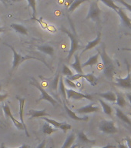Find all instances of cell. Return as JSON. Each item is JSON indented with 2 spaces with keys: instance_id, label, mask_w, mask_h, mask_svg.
Here are the masks:
<instances>
[{
  "instance_id": "6da1fadb",
  "label": "cell",
  "mask_w": 131,
  "mask_h": 148,
  "mask_svg": "<svg viewBox=\"0 0 131 148\" xmlns=\"http://www.w3.org/2000/svg\"><path fill=\"white\" fill-rule=\"evenodd\" d=\"M101 52L98 51L99 53V56H101L102 62L104 65V73L106 76V78L110 81H113L114 79V75L116 73L115 66L113 64V61L109 56L106 51L105 46H102Z\"/></svg>"
},
{
  "instance_id": "7a4b0ae2",
  "label": "cell",
  "mask_w": 131,
  "mask_h": 148,
  "mask_svg": "<svg viewBox=\"0 0 131 148\" xmlns=\"http://www.w3.org/2000/svg\"><path fill=\"white\" fill-rule=\"evenodd\" d=\"M3 44L5 45L6 46H8V47H9V48L12 49V54H13V61H12V71L15 70V69H16V68H17V67H18L22 63V62L29 60H38V61H39V62H43L44 64H46V66H47L49 68V65L45 62V60H41V59H39V58L38 57H35V56H29V55L22 56L21 54L17 53L16 49H15V48L12 47L11 45H9V44L6 43V42H3Z\"/></svg>"
},
{
  "instance_id": "3957f363",
  "label": "cell",
  "mask_w": 131,
  "mask_h": 148,
  "mask_svg": "<svg viewBox=\"0 0 131 148\" xmlns=\"http://www.w3.org/2000/svg\"><path fill=\"white\" fill-rule=\"evenodd\" d=\"M60 30L63 32L64 33L68 35V36L69 37L70 39V41H71V46H70V49H69V55H68V57H67V60L68 61L71 60V57L75 54V52L78 50V49L80 47V44H79V40L78 38H77V36L76 34V32H71L69 30L66 29L64 28H62L60 29Z\"/></svg>"
},
{
  "instance_id": "277c9868",
  "label": "cell",
  "mask_w": 131,
  "mask_h": 148,
  "mask_svg": "<svg viewBox=\"0 0 131 148\" xmlns=\"http://www.w3.org/2000/svg\"><path fill=\"white\" fill-rule=\"evenodd\" d=\"M101 9H99L98 1H93L90 5V9L88 12L87 16L86 19H91L95 23H99L100 21V15H101Z\"/></svg>"
},
{
  "instance_id": "5b68a950",
  "label": "cell",
  "mask_w": 131,
  "mask_h": 148,
  "mask_svg": "<svg viewBox=\"0 0 131 148\" xmlns=\"http://www.w3.org/2000/svg\"><path fill=\"white\" fill-rule=\"evenodd\" d=\"M31 80L32 81L30 82V84L32 86H34L35 87H36L37 89L40 91V92H41V97H40V98H39L36 102H39V101H41V100H46V101L49 102V103H50L52 105H53V106L57 105L58 104L57 101H56V99H54L52 96H50V95L49 94L48 92H46L43 88L42 87V86L39 84V82H38L36 79L32 78L31 79Z\"/></svg>"
},
{
  "instance_id": "8992f818",
  "label": "cell",
  "mask_w": 131,
  "mask_h": 148,
  "mask_svg": "<svg viewBox=\"0 0 131 148\" xmlns=\"http://www.w3.org/2000/svg\"><path fill=\"white\" fill-rule=\"evenodd\" d=\"M99 130L106 134H114L118 132L117 127L113 120H104L99 123Z\"/></svg>"
},
{
  "instance_id": "52a82bcc",
  "label": "cell",
  "mask_w": 131,
  "mask_h": 148,
  "mask_svg": "<svg viewBox=\"0 0 131 148\" xmlns=\"http://www.w3.org/2000/svg\"><path fill=\"white\" fill-rule=\"evenodd\" d=\"M127 63V76L125 78H115V86L118 87L123 89H131V78H130V66L128 62Z\"/></svg>"
},
{
  "instance_id": "ba28073f",
  "label": "cell",
  "mask_w": 131,
  "mask_h": 148,
  "mask_svg": "<svg viewBox=\"0 0 131 148\" xmlns=\"http://www.w3.org/2000/svg\"><path fill=\"white\" fill-rule=\"evenodd\" d=\"M66 92H67V99H76V100H79V99H86L89 100H93V98L91 95L89 94H83L80 92H77L76 90H73V89H66Z\"/></svg>"
},
{
  "instance_id": "9c48e42d",
  "label": "cell",
  "mask_w": 131,
  "mask_h": 148,
  "mask_svg": "<svg viewBox=\"0 0 131 148\" xmlns=\"http://www.w3.org/2000/svg\"><path fill=\"white\" fill-rule=\"evenodd\" d=\"M2 109H3V111H4L5 115L7 117H9L11 119L12 121L13 122L14 125H15V127H16L17 129L19 130H25L23 123H22L19 120H16V118L13 116V115L12 114L11 110H10V108H9V106L8 104H3V105H2Z\"/></svg>"
},
{
  "instance_id": "30bf717a",
  "label": "cell",
  "mask_w": 131,
  "mask_h": 148,
  "mask_svg": "<svg viewBox=\"0 0 131 148\" xmlns=\"http://www.w3.org/2000/svg\"><path fill=\"white\" fill-rule=\"evenodd\" d=\"M117 14L120 16L121 24L123 25H124L126 28L131 30V19L128 17L127 13L125 12L124 9H123V8L119 7V9L117 10Z\"/></svg>"
},
{
  "instance_id": "8fae6325",
  "label": "cell",
  "mask_w": 131,
  "mask_h": 148,
  "mask_svg": "<svg viewBox=\"0 0 131 148\" xmlns=\"http://www.w3.org/2000/svg\"><path fill=\"white\" fill-rule=\"evenodd\" d=\"M99 111V107L93 106V104L90 103L85 106H83L81 108L76 109V113L78 114H87V113H97Z\"/></svg>"
},
{
  "instance_id": "7c38bea8",
  "label": "cell",
  "mask_w": 131,
  "mask_h": 148,
  "mask_svg": "<svg viewBox=\"0 0 131 148\" xmlns=\"http://www.w3.org/2000/svg\"><path fill=\"white\" fill-rule=\"evenodd\" d=\"M116 110V116L122 121L123 123L127 125V127L131 128V120L129 118V116L126 115L119 107H115Z\"/></svg>"
},
{
  "instance_id": "4fadbf2b",
  "label": "cell",
  "mask_w": 131,
  "mask_h": 148,
  "mask_svg": "<svg viewBox=\"0 0 131 148\" xmlns=\"http://www.w3.org/2000/svg\"><path fill=\"white\" fill-rule=\"evenodd\" d=\"M19 102V121H20L22 123H23V127H24V129H25V133L26 134V136H29V134L28 133L27 128H26V126H25V123H24V120H23V110H24V105H25V99L24 98H18Z\"/></svg>"
},
{
  "instance_id": "5bb4252c",
  "label": "cell",
  "mask_w": 131,
  "mask_h": 148,
  "mask_svg": "<svg viewBox=\"0 0 131 148\" xmlns=\"http://www.w3.org/2000/svg\"><path fill=\"white\" fill-rule=\"evenodd\" d=\"M63 105H64V108L65 110L67 112V113L68 114L69 117L73 119L74 120H77V121H87L89 120V117H88L87 116H83V117H79L77 116L76 115V113L73 112V111H72L70 109H69V107L67 106V103H66V102L63 101Z\"/></svg>"
},
{
  "instance_id": "9a60e30c",
  "label": "cell",
  "mask_w": 131,
  "mask_h": 148,
  "mask_svg": "<svg viewBox=\"0 0 131 148\" xmlns=\"http://www.w3.org/2000/svg\"><path fill=\"white\" fill-rule=\"evenodd\" d=\"M100 42H101V33L100 32H98V35H97V38L95 39H93V41H90L87 43V45L86 46V47L84 48L83 51H82V53H83L86 52L87 50H90V49H92L93 48H94L95 46H97L98 44L100 43Z\"/></svg>"
},
{
  "instance_id": "2e32d148",
  "label": "cell",
  "mask_w": 131,
  "mask_h": 148,
  "mask_svg": "<svg viewBox=\"0 0 131 148\" xmlns=\"http://www.w3.org/2000/svg\"><path fill=\"white\" fill-rule=\"evenodd\" d=\"M29 115L31 118H41L43 116H50V114L46 112V110H30L29 111Z\"/></svg>"
},
{
  "instance_id": "e0dca14e",
  "label": "cell",
  "mask_w": 131,
  "mask_h": 148,
  "mask_svg": "<svg viewBox=\"0 0 131 148\" xmlns=\"http://www.w3.org/2000/svg\"><path fill=\"white\" fill-rule=\"evenodd\" d=\"M74 57H75V62H74L73 63H71V64H70V66L76 72V73L83 74V67H82V65H81L80 56H79L77 54H75Z\"/></svg>"
},
{
  "instance_id": "ac0fdd59",
  "label": "cell",
  "mask_w": 131,
  "mask_h": 148,
  "mask_svg": "<svg viewBox=\"0 0 131 148\" xmlns=\"http://www.w3.org/2000/svg\"><path fill=\"white\" fill-rule=\"evenodd\" d=\"M97 95L99 97L104 98V99L108 100V101H110L112 103H114L116 102V99H117V97H116V93H114L112 91H108V92H99V93H97Z\"/></svg>"
},
{
  "instance_id": "d6986e66",
  "label": "cell",
  "mask_w": 131,
  "mask_h": 148,
  "mask_svg": "<svg viewBox=\"0 0 131 148\" xmlns=\"http://www.w3.org/2000/svg\"><path fill=\"white\" fill-rule=\"evenodd\" d=\"M36 46L37 49L42 53H45V54H47V55H49L51 56H53V54H54V49L53 47H52L51 46H49V45H42V46Z\"/></svg>"
},
{
  "instance_id": "ffe728a7",
  "label": "cell",
  "mask_w": 131,
  "mask_h": 148,
  "mask_svg": "<svg viewBox=\"0 0 131 148\" xmlns=\"http://www.w3.org/2000/svg\"><path fill=\"white\" fill-rule=\"evenodd\" d=\"M10 26H11L16 32H18V33H20V34L22 35H25V36H27L28 35V29L24 26V25H22V24H19V23H12Z\"/></svg>"
},
{
  "instance_id": "44dd1931",
  "label": "cell",
  "mask_w": 131,
  "mask_h": 148,
  "mask_svg": "<svg viewBox=\"0 0 131 148\" xmlns=\"http://www.w3.org/2000/svg\"><path fill=\"white\" fill-rule=\"evenodd\" d=\"M81 78L85 79L89 83H90L93 86H95L98 83V78H97L93 73L82 74L81 75Z\"/></svg>"
},
{
  "instance_id": "7402d4cb",
  "label": "cell",
  "mask_w": 131,
  "mask_h": 148,
  "mask_svg": "<svg viewBox=\"0 0 131 148\" xmlns=\"http://www.w3.org/2000/svg\"><path fill=\"white\" fill-rule=\"evenodd\" d=\"M78 138L79 140L83 143H86V144H95L96 143V140H90V139L88 138L87 136L83 132V130L79 132Z\"/></svg>"
},
{
  "instance_id": "603a6c76",
  "label": "cell",
  "mask_w": 131,
  "mask_h": 148,
  "mask_svg": "<svg viewBox=\"0 0 131 148\" xmlns=\"http://www.w3.org/2000/svg\"><path fill=\"white\" fill-rule=\"evenodd\" d=\"M99 52H98L97 54H95L94 56H92L91 57L89 58V60H88L86 62H85L83 65H82V67L87 66H94V65L97 64V62H98V60H99Z\"/></svg>"
},
{
  "instance_id": "cb8c5ba5",
  "label": "cell",
  "mask_w": 131,
  "mask_h": 148,
  "mask_svg": "<svg viewBox=\"0 0 131 148\" xmlns=\"http://www.w3.org/2000/svg\"><path fill=\"white\" fill-rule=\"evenodd\" d=\"M99 102L100 105H101L102 108H103L104 113H106V115L110 116H111L112 113H113V109H112V107L108 103H106V102L104 101L102 99H99Z\"/></svg>"
},
{
  "instance_id": "d4e9b609",
  "label": "cell",
  "mask_w": 131,
  "mask_h": 148,
  "mask_svg": "<svg viewBox=\"0 0 131 148\" xmlns=\"http://www.w3.org/2000/svg\"><path fill=\"white\" fill-rule=\"evenodd\" d=\"M76 140V135L74 133H71L69 136H67V139L64 142V144L62 145L61 148H69L73 145V143Z\"/></svg>"
},
{
  "instance_id": "484cf974",
  "label": "cell",
  "mask_w": 131,
  "mask_h": 148,
  "mask_svg": "<svg viewBox=\"0 0 131 148\" xmlns=\"http://www.w3.org/2000/svg\"><path fill=\"white\" fill-rule=\"evenodd\" d=\"M59 87H60V93H61L62 98H63V101H65L66 103H68V101H67V92H66V88H65L64 85V80H63V78H62V77H60Z\"/></svg>"
},
{
  "instance_id": "4316f807",
  "label": "cell",
  "mask_w": 131,
  "mask_h": 148,
  "mask_svg": "<svg viewBox=\"0 0 131 148\" xmlns=\"http://www.w3.org/2000/svg\"><path fill=\"white\" fill-rule=\"evenodd\" d=\"M86 1H88V0H74L73 2H72V4L69 5V8H68V10H69V12L70 13H72V12H73L75 11L82 3L86 2Z\"/></svg>"
},
{
  "instance_id": "83f0119b",
  "label": "cell",
  "mask_w": 131,
  "mask_h": 148,
  "mask_svg": "<svg viewBox=\"0 0 131 148\" xmlns=\"http://www.w3.org/2000/svg\"><path fill=\"white\" fill-rule=\"evenodd\" d=\"M116 97H117V105L120 107H124L127 105V101L124 99V97H123L122 94H120V92H116Z\"/></svg>"
},
{
  "instance_id": "f1b7e54d",
  "label": "cell",
  "mask_w": 131,
  "mask_h": 148,
  "mask_svg": "<svg viewBox=\"0 0 131 148\" xmlns=\"http://www.w3.org/2000/svg\"><path fill=\"white\" fill-rule=\"evenodd\" d=\"M56 130H57V128L53 127L52 125H50L47 122L45 123L43 126V132L44 134H48V135L53 134V132L56 131Z\"/></svg>"
},
{
  "instance_id": "f546056e",
  "label": "cell",
  "mask_w": 131,
  "mask_h": 148,
  "mask_svg": "<svg viewBox=\"0 0 131 148\" xmlns=\"http://www.w3.org/2000/svg\"><path fill=\"white\" fill-rule=\"evenodd\" d=\"M100 1L102 2H104L106 6H108L109 8H110V9H112L114 11L117 12V10L119 9V6L115 4V2H114L113 0H100Z\"/></svg>"
},
{
  "instance_id": "4dcf8cb0",
  "label": "cell",
  "mask_w": 131,
  "mask_h": 148,
  "mask_svg": "<svg viewBox=\"0 0 131 148\" xmlns=\"http://www.w3.org/2000/svg\"><path fill=\"white\" fill-rule=\"evenodd\" d=\"M43 120H44L46 122H47L48 123H49L50 125H52L53 127H54L55 128H60V125L62 124V123H60L56 121V120H52V119H49V118H46V117H41Z\"/></svg>"
},
{
  "instance_id": "1f68e13d",
  "label": "cell",
  "mask_w": 131,
  "mask_h": 148,
  "mask_svg": "<svg viewBox=\"0 0 131 148\" xmlns=\"http://www.w3.org/2000/svg\"><path fill=\"white\" fill-rule=\"evenodd\" d=\"M28 4L32 10V18H35L36 16V0H27Z\"/></svg>"
},
{
  "instance_id": "d6a6232c",
  "label": "cell",
  "mask_w": 131,
  "mask_h": 148,
  "mask_svg": "<svg viewBox=\"0 0 131 148\" xmlns=\"http://www.w3.org/2000/svg\"><path fill=\"white\" fill-rule=\"evenodd\" d=\"M62 74L63 76H67V77H68V76H73V73L72 72L71 69H69L68 66H67L66 64H63L62 65Z\"/></svg>"
},
{
  "instance_id": "836d02e7",
  "label": "cell",
  "mask_w": 131,
  "mask_h": 148,
  "mask_svg": "<svg viewBox=\"0 0 131 148\" xmlns=\"http://www.w3.org/2000/svg\"><path fill=\"white\" fill-rule=\"evenodd\" d=\"M60 74H56V77L54 78V80H53V82H52V83H51V86H52V89H53V90H57L58 83L60 82Z\"/></svg>"
},
{
  "instance_id": "e575fe53",
  "label": "cell",
  "mask_w": 131,
  "mask_h": 148,
  "mask_svg": "<svg viewBox=\"0 0 131 148\" xmlns=\"http://www.w3.org/2000/svg\"><path fill=\"white\" fill-rule=\"evenodd\" d=\"M63 80H64V82L66 83V84H67L68 86H69V87L71 88V89H76V88H77V86H76V83H73V81L70 80V79L67 78V77L63 79Z\"/></svg>"
},
{
  "instance_id": "d590c367",
  "label": "cell",
  "mask_w": 131,
  "mask_h": 148,
  "mask_svg": "<svg viewBox=\"0 0 131 148\" xmlns=\"http://www.w3.org/2000/svg\"><path fill=\"white\" fill-rule=\"evenodd\" d=\"M71 128H72L71 125L68 124V123H62V124L60 125V129L62 130V131L64 132V133H66L67 130H70Z\"/></svg>"
},
{
  "instance_id": "8d00e7d4",
  "label": "cell",
  "mask_w": 131,
  "mask_h": 148,
  "mask_svg": "<svg viewBox=\"0 0 131 148\" xmlns=\"http://www.w3.org/2000/svg\"><path fill=\"white\" fill-rule=\"evenodd\" d=\"M117 1L119 2H120V3H121V4H122L123 6L126 7V8H127V9H128V10H129V11L131 12V5L130 4L127 3V2H125L124 0H117Z\"/></svg>"
},
{
  "instance_id": "74e56055",
  "label": "cell",
  "mask_w": 131,
  "mask_h": 148,
  "mask_svg": "<svg viewBox=\"0 0 131 148\" xmlns=\"http://www.w3.org/2000/svg\"><path fill=\"white\" fill-rule=\"evenodd\" d=\"M32 19H36V21H38L40 24H41L42 27L43 28V29H46V28L48 27V25H47V23H46L45 22H43L42 20H39V19H36V18H32Z\"/></svg>"
},
{
  "instance_id": "f35d334b",
  "label": "cell",
  "mask_w": 131,
  "mask_h": 148,
  "mask_svg": "<svg viewBox=\"0 0 131 148\" xmlns=\"http://www.w3.org/2000/svg\"><path fill=\"white\" fill-rule=\"evenodd\" d=\"M124 140L127 143V146L128 148H131V138L130 136H127L126 138H124Z\"/></svg>"
},
{
  "instance_id": "ab89813d",
  "label": "cell",
  "mask_w": 131,
  "mask_h": 148,
  "mask_svg": "<svg viewBox=\"0 0 131 148\" xmlns=\"http://www.w3.org/2000/svg\"><path fill=\"white\" fill-rule=\"evenodd\" d=\"M46 140H43L41 143H39V145L37 146L36 148H45V147H46Z\"/></svg>"
},
{
  "instance_id": "60d3db41",
  "label": "cell",
  "mask_w": 131,
  "mask_h": 148,
  "mask_svg": "<svg viewBox=\"0 0 131 148\" xmlns=\"http://www.w3.org/2000/svg\"><path fill=\"white\" fill-rule=\"evenodd\" d=\"M8 97V93H5V94H0V103L2 102L5 99H6Z\"/></svg>"
},
{
  "instance_id": "b9f144b4",
  "label": "cell",
  "mask_w": 131,
  "mask_h": 148,
  "mask_svg": "<svg viewBox=\"0 0 131 148\" xmlns=\"http://www.w3.org/2000/svg\"><path fill=\"white\" fill-rule=\"evenodd\" d=\"M74 0H66V2H65V5L67 8H69V5L72 4V2H73Z\"/></svg>"
},
{
  "instance_id": "7bdbcfd3",
  "label": "cell",
  "mask_w": 131,
  "mask_h": 148,
  "mask_svg": "<svg viewBox=\"0 0 131 148\" xmlns=\"http://www.w3.org/2000/svg\"><path fill=\"white\" fill-rule=\"evenodd\" d=\"M118 148H128V147L126 144H124V143L119 142L118 143Z\"/></svg>"
},
{
  "instance_id": "ee69618b",
  "label": "cell",
  "mask_w": 131,
  "mask_h": 148,
  "mask_svg": "<svg viewBox=\"0 0 131 148\" xmlns=\"http://www.w3.org/2000/svg\"><path fill=\"white\" fill-rule=\"evenodd\" d=\"M89 148H92V147H89ZM95 148H117V147L113 145H106L105 146V147H95Z\"/></svg>"
},
{
  "instance_id": "f6af8a7d",
  "label": "cell",
  "mask_w": 131,
  "mask_h": 148,
  "mask_svg": "<svg viewBox=\"0 0 131 148\" xmlns=\"http://www.w3.org/2000/svg\"><path fill=\"white\" fill-rule=\"evenodd\" d=\"M127 99H129V101H130V105H131V94L130 93H127Z\"/></svg>"
},
{
  "instance_id": "bcb514c9",
  "label": "cell",
  "mask_w": 131,
  "mask_h": 148,
  "mask_svg": "<svg viewBox=\"0 0 131 148\" xmlns=\"http://www.w3.org/2000/svg\"><path fill=\"white\" fill-rule=\"evenodd\" d=\"M0 2H2L4 5H7L9 2V0H0Z\"/></svg>"
},
{
  "instance_id": "7dc6e473",
  "label": "cell",
  "mask_w": 131,
  "mask_h": 148,
  "mask_svg": "<svg viewBox=\"0 0 131 148\" xmlns=\"http://www.w3.org/2000/svg\"><path fill=\"white\" fill-rule=\"evenodd\" d=\"M5 148H8V147H5ZM17 148H29V147H28L27 145H22L21 147H17Z\"/></svg>"
},
{
  "instance_id": "c3c4849f",
  "label": "cell",
  "mask_w": 131,
  "mask_h": 148,
  "mask_svg": "<svg viewBox=\"0 0 131 148\" xmlns=\"http://www.w3.org/2000/svg\"><path fill=\"white\" fill-rule=\"evenodd\" d=\"M5 32V29L2 27H0V32Z\"/></svg>"
},
{
  "instance_id": "681fc988",
  "label": "cell",
  "mask_w": 131,
  "mask_h": 148,
  "mask_svg": "<svg viewBox=\"0 0 131 148\" xmlns=\"http://www.w3.org/2000/svg\"><path fill=\"white\" fill-rule=\"evenodd\" d=\"M0 148H5V145H4V143H1V146H0Z\"/></svg>"
},
{
  "instance_id": "f907efd6",
  "label": "cell",
  "mask_w": 131,
  "mask_h": 148,
  "mask_svg": "<svg viewBox=\"0 0 131 148\" xmlns=\"http://www.w3.org/2000/svg\"><path fill=\"white\" fill-rule=\"evenodd\" d=\"M123 50H128V51H131V49H123Z\"/></svg>"
},
{
  "instance_id": "816d5d0a",
  "label": "cell",
  "mask_w": 131,
  "mask_h": 148,
  "mask_svg": "<svg viewBox=\"0 0 131 148\" xmlns=\"http://www.w3.org/2000/svg\"><path fill=\"white\" fill-rule=\"evenodd\" d=\"M12 2H18V1H20V0H12Z\"/></svg>"
},
{
  "instance_id": "f5cc1de1",
  "label": "cell",
  "mask_w": 131,
  "mask_h": 148,
  "mask_svg": "<svg viewBox=\"0 0 131 148\" xmlns=\"http://www.w3.org/2000/svg\"><path fill=\"white\" fill-rule=\"evenodd\" d=\"M1 89H2V86L0 85V91H1Z\"/></svg>"
},
{
  "instance_id": "db71d44e",
  "label": "cell",
  "mask_w": 131,
  "mask_h": 148,
  "mask_svg": "<svg viewBox=\"0 0 131 148\" xmlns=\"http://www.w3.org/2000/svg\"><path fill=\"white\" fill-rule=\"evenodd\" d=\"M129 115H130V116H131V113H129Z\"/></svg>"
},
{
  "instance_id": "11a10c76",
  "label": "cell",
  "mask_w": 131,
  "mask_h": 148,
  "mask_svg": "<svg viewBox=\"0 0 131 148\" xmlns=\"http://www.w3.org/2000/svg\"><path fill=\"white\" fill-rule=\"evenodd\" d=\"M130 78H131V71H130Z\"/></svg>"
},
{
  "instance_id": "9f6ffc18",
  "label": "cell",
  "mask_w": 131,
  "mask_h": 148,
  "mask_svg": "<svg viewBox=\"0 0 131 148\" xmlns=\"http://www.w3.org/2000/svg\"><path fill=\"white\" fill-rule=\"evenodd\" d=\"M0 128H2V127H1V126H0Z\"/></svg>"
}]
</instances>
